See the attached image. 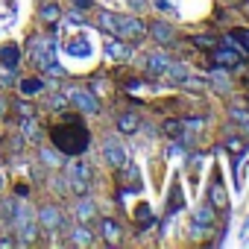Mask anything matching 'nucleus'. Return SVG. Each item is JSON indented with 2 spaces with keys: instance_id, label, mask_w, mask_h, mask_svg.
Returning a JSON list of instances; mask_svg holds the SVG:
<instances>
[{
  "instance_id": "f257e3e1",
  "label": "nucleus",
  "mask_w": 249,
  "mask_h": 249,
  "mask_svg": "<svg viewBox=\"0 0 249 249\" xmlns=\"http://www.w3.org/2000/svg\"><path fill=\"white\" fill-rule=\"evenodd\" d=\"M50 141L62 156H82L88 150L91 135L79 120H71V114H65V120L50 129Z\"/></svg>"
},
{
  "instance_id": "f03ea898",
  "label": "nucleus",
  "mask_w": 249,
  "mask_h": 249,
  "mask_svg": "<svg viewBox=\"0 0 249 249\" xmlns=\"http://www.w3.org/2000/svg\"><path fill=\"white\" fill-rule=\"evenodd\" d=\"M12 226H15L18 243H33V240H36V226H38V220H36V208H33L30 202H21V205L15 208V220H12Z\"/></svg>"
},
{
  "instance_id": "7ed1b4c3",
  "label": "nucleus",
  "mask_w": 249,
  "mask_h": 249,
  "mask_svg": "<svg viewBox=\"0 0 249 249\" xmlns=\"http://www.w3.org/2000/svg\"><path fill=\"white\" fill-rule=\"evenodd\" d=\"M65 185H68L71 194L85 196V194L91 191V167L82 164V161H71V164H65Z\"/></svg>"
},
{
  "instance_id": "20e7f679",
  "label": "nucleus",
  "mask_w": 249,
  "mask_h": 249,
  "mask_svg": "<svg viewBox=\"0 0 249 249\" xmlns=\"http://www.w3.org/2000/svg\"><path fill=\"white\" fill-rule=\"evenodd\" d=\"M120 41H141L144 36H147V24L141 21V18H135V15H129V18H117V33H114Z\"/></svg>"
},
{
  "instance_id": "39448f33",
  "label": "nucleus",
  "mask_w": 249,
  "mask_h": 249,
  "mask_svg": "<svg viewBox=\"0 0 249 249\" xmlns=\"http://www.w3.org/2000/svg\"><path fill=\"white\" fill-rule=\"evenodd\" d=\"M68 103H73L79 111H85V114H97L100 111V100H97V94L94 91H88V88H71L68 91Z\"/></svg>"
},
{
  "instance_id": "423d86ee",
  "label": "nucleus",
  "mask_w": 249,
  "mask_h": 249,
  "mask_svg": "<svg viewBox=\"0 0 249 249\" xmlns=\"http://www.w3.org/2000/svg\"><path fill=\"white\" fill-rule=\"evenodd\" d=\"M103 156H106V161H108L111 167H117V170L126 167V147H123L117 138H106V144H103Z\"/></svg>"
},
{
  "instance_id": "0eeeda50",
  "label": "nucleus",
  "mask_w": 249,
  "mask_h": 249,
  "mask_svg": "<svg viewBox=\"0 0 249 249\" xmlns=\"http://www.w3.org/2000/svg\"><path fill=\"white\" fill-rule=\"evenodd\" d=\"M36 220H38V226H41L44 231H56V229L62 226V208H59V205H41V208L36 211Z\"/></svg>"
},
{
  "instance_id": "6e6552de",
  "label": "nucleus",
  "mask_w": 249,
  "mask_h": 249,
  "mask_svg": "<svg viewBox=\"0 0 249 249\" xmlns=\"http://www.w3.org/2000/svg\"><path fill=\"white\" fill-rule=\"evenodd\" d=\"M208 205H214L217 211H229V196H226V188L220 179H211V185H208Z\"/></svg>"
},
{
  "instance_id": "1a4fd4ad",
  "label": "nucleus",
  "mask_w": 249,
  "mask_h": 249,
  "mask_svg": "<svg viewBox=\"0 0 249 249\" xmlns=\"http://www.w3.org/2000/svg\"><path fill=\"white\" fill-rule=\"evenodd\" d=\"M18 62H21V47L15 44V41H3V44H0V65H3L6 71L12 68H18Z\"/></svg>"
},
{
  "instance_id": "9d476101",
  "label": "nucleus",
  "mask_w": 249,
  "mask_h": 249,
  "mask_svg": "<svg viewBox=\"0 0 249 249\" xmlns=\"http://www.w3.org/2000/svg\"><path fill=\"white\" fill-rule=\"evenodd\" d=\"M147 33H150L159 44H170V41L176 38V27H173V24H167V21H153Z\"/></svg>"
},
{
  "instance_id": "9b49d317",
  "label": "nucleus",
  "mask_w": 249,
  "mask_h": 249,
  "mask_svg": "<svg viewBox=\"0 0 249 249\" xmlns=\"http://www.w3.org/2000/svg\"><path fill=\"white\" fill-rule=\"evenodd\" d=\"M214 65H220V68H240L243 59L234 53V47H217L214 50Z\"/></svg>"
},
{
  "instance_id": "f8f14e48",
  "label": "nucleus",
  "mask_w": 249,
  "mask_h": 249,
  "mask_svg": "<svg viewBox=\"0 0 249 249\" xmlns=\"http://www.w3.org/2000/svg\"><path fill=\"white\" fill-rule=\"evenodd\" d=\"M167 65H170L167 53H153V56L144 59V71H147V76H161V73L167 71Z\"/></svg>"
},
{
  "instance_id": "ddd939ff",
  "label": "nucleus",
  "mask_w": 249,
  "mask_h": 249,
  "mask_svg": "<svg viewBox=\"0 0 249 249\" xmlns=\"http://www.w3.org/2000/svg\"><path fill=\"white\" fill-rule=\"evenodd\" d=\"M94 214H97V202L85 194L79 202H73V217L79 220V223H88V220H94Z\"/></svg>"
},
{
  "instance_id": "4468645a",
  "label": "nucleus",
  "mask_w": 249,
  "mask_h": 249,
  "mask_svg": "<svg viewBox=\"0 0 249 249\" xmlns=\"http://www.w3.org/2000/svg\"><path fill=\"white\" fill-rule=\"evenodd\" d=\"M138 126H141V117H138L135 111H123V114L117 117V129H120L123 135H132V132H138Z\"/></svg>"
},
{
  "instance_id": "2eb2a0df",
  "label": "nucleus",
  "mask_w": 249,
  "mask_h": 249,
  "mask_svg": "<svg viewBox=\"0 0 249 249\" xmlns=\"http://www.w3.org/2000/svg\"><path fill=\"white\" fill-rule=\"evenodd\" d=\"M214 220H217V208L214 205H199L196 211H194V223L196 226H214Z\"/></svg>"
},
{
  "instance_id": "dca6fc26",
  "label": "nucleus",
  "mask_w": 249,
  "mask_h": 249,
  "mask_svg": "<svg viewBox=\"0 0 249 249\" xmlns=\"http://www.w3.org/2000/svg\"><path fill=\"white\" fill-rule=\"evenodd\" d=\"M97 27H100L103 33L114 36V33H117V15H114V12H106V9H100V12H97Z\"/></svg>"
},
{
  "instance_id": "f3484780",
  "label": "nucleus",
  "mask_w": 249,
  "mask_h": 249,
  "mask_svg": "<svg viewBox=\"0 0 249 249\" xmlns=\"http://www.w3.org/2000/svg\"><path fill=\"white\" fill-rule=\"evenodd\" d=\"M65 50H68L71 56H76V59H88V56H91V44H88V38H71Z\"/></svg>"
},
{
  "instance_id": "a211bd4d",
  "label": "nucleus",
  "mask_w": 249,
  "mask_h": 249,
  "mask_svg": "<svg viewBox=\"0 0 249 249\" xmlns=\"http://www.w3.org/2000/svg\"><path fill=\"white\" fill-rule=\"evenodd\" d=\"M38 15H41L44 21L56 24V21L62 18V9H59V3H56V0H44V3H41V9H38Z\"/></svg>"
},
{
  "instance_id": "6ab92c4d",
  "label": "nucleus",
  "mask_w": 249,
  "mask_h": 249,
  "mask_svg": "<svg viewBox=\"0 0 249 249\" xmlns=\"http://www.w3.org/2000/svg\"><path fill=\"white\" fill-rule=\"evenodd\" d=\"M106 47H108V50H106V53H108V59H129V47L123 44L117 36H114V38H111Z\"/></svg>"
},
{
  "instance_id": "aec40b11",
  "label": "nucleus",
  "mask_w": 249,
  "mask_h": 249,
  "mask_svg": "<svg viewBox=\"0 0 249 249\" xmlns=\"http://www.w3.org/2000/svg\"><path fill=\"white\" fill-rule=\"evenodd\" d=\"M173 82H185L188 76H191V71H188V65H182V62H170L167 65V71H164Z\"/></svg>"
},
{
  "instance_id": "412c9836",
  "label": "nucleus",
  "mask_w": 249,
  "mask_h": 249,
  "mask_svg": "<svg viewBox=\"0 0 249 249\" xmlns=\"http://www.w3.org/2000/svg\"><path fill=\"white\" fill-rule=\"evenodd\" d=\"M100 231H103V237H106V243H117L120 240V226L114 223V220H103V226H100Z\"/></svg>"
},
{
  "instance_id": "4be33fe9",
  "label": "nucleus",
  "mask_w": 249,
  "mask_h": 249,
  "mask_svg": "<svg viewBox=\"0 0 249 249\" xmlns=\"http://www.w3.org/2000/svg\"><path fill=\"white\" fill-rule=\"evenodd\" d=\"M94 240V234H91V229L82 223V226H76L73 231H71V243H76V246H88Z\"/></svg>"
},
{
  "instance_id": "5701e85b",
  "label": "nucleus",
  "mask_w": 249,
  "mask_h": 249,
  "mask_svg": "<svg viewBox=\"0 0 249 249\" xmlns=\"http://www.w3.org/2000/svg\"><path fill=\"white\" fill-rule=\"evenodd\" d=\"M15 208H18L15 199H3V202H0V223H3V226H12V220H15Z\"/></svg>"
},
{
  "instance_id": "b1692460",
  "label": "nucleus",
  "mask_w": 249,
  "mask_h": 249,
  "mask_svg": "<svg viewBox=\"0 0 249 249\" xmlns=\"http://www.w3.org/2000/svg\"><path fill=\"white\" fill-rule=\"evenodd\" d=\"M38 156H41V164H47V167H59V164H65V161H62V153H59V150L41 147V150H38Z\"/></svg>"
},
{
  "instance_id": "393cba45",
  "label": "nucleus",
  "mask_w": 249,
  "mask_h": 249,
  "mask_svg": "<svg viewBox=\"0 0 249 249\" xmlns=\"http://www.w3.org/2000/svg\"><path fill=\"white\" fill-rule=\"evenodd\" d=\"M185 205V199H182V188L179 185H173L170 188V202H167V214H176L179 208Z\"/></svg>"
},
{
  "instance_id": "a878e982",
  "label": "nucleus",
  "mask_w": 249,
  "mask_h": 249,
  "mask_svg": "<svg viewBox=\"0 0 249 249\" xmlns=\"http://www.w3.org/2000/svg\"><path fill=\"white\" fill-rule=\"evenodd\" d=\"M38 91H44V79H24V82H21V94H24V97L38 94Z\"/></svg>"
},
{
  "instance_id": "bb28decb",
  "label": "nucleus",
  "mask_w": 249,
  "mask_h": 249,
  "mask_svg": "<svg viewBox=\"0 0 249 249\" xmlns=\"http://www.w3.org/2000/svg\"><path fill=\"white\" fill-rule=\"evenodd\" d=\"M21 132H24V138H38V126H36V114H33V117H24V120H21Z\"/></svg>"
},
{
  "instance_id": "cd10ccee",
  "label": "nucleus",
  "mask_w": 249,
  "mask_h": 249,
  "mask_svg": "<svg viewBox=\"0 0 249 249\" xmlns=\"http://www.w3.org/2000/svg\"><path fill=\"white\" fill-rule=\"evenodd\" d=\"M231 120L237 123L240 129H249V111L246 108H231Z\"/></svg>"
},
{
  "instance_id": "c85d7f7f",
  "label": "nucleus",
  "mask_w": 249,
  "mask_h": 249,
  "mask_svg": "<svg viewBox=\"0 0 249 249\" xmlns=\"http://www.w3.org/2000/svg\"><path fill=\"white\" fill-rule=\"evenodd\" d=\"M182 129H185L182 120H167V123H164V132H170V135H176V138L182 135Z\"/></svg>"
},
{
  "instance_id": "c756f323",
  "label": "nucleus",
  "mask_w": 249,
  "mask_h": 249,
  "mask_svg": "<svg viewBox=\"0 0 249 249\" xmlns=\"http://www.w3.org/2000/svg\"><path fill=\"white\" fill-rule=\"evenodd\" d=\"M211 85H214L217 91H229V79H226V76H220V71H214V76H211Z\"/></svg>"
},
{
  "instance_id": "7c9ffc66",
  "label": "nucleus",
  "mask_w": 249,
  "mask_h": 249,
  "mask_svg": "<svg viewBox=\"0 0 249 249\" xmlns=\"http://www.w3.org/2000/svg\"><path fill=\"white\" fill-rule=\"evenodd\" d=\"M182 85H188V88H191V91H202V88H205V85H208V82H205V79H196V76H188V79H185V82H182Z\"/></svg>"
},
{
  "instance_id": "2f4dec72",
  "label": "nucleus",
  "mask_w": 249,
  "mask_h": 249,
  "mask_svg": "<svg viewBox=\"0 0 249 249\" xmlns=\"http://www.w3.org/2000/svg\"><path fill=\"white\" fill-rule=\"evenodd\" d=\"M194 44H199V47H217V41H214L211 36H196Z\"/></svg>"
},
{
  "instance_id": "473e14b6",
  "label": "nucleus",
  "mask_w": 249,
  "mask_h": 249,
  "mask_svg": "<svg viewBox=\"0 0 249 249\" xmlns=\"http://www.w3.org/2000/svg\"><path fill=\"white\" fill-rule=\"evenodd\" d=\"M65 103H68V94H53L50 97V108H62Z\"/></svg>"
},
{
  "instance_id": "72a5a7b5",
  "label": "nucleus",
  "mask_w": 249,
  "mask_h": 249,
  "mask_svg": "<svg viewBox=\"0 0 249 249\" xmlns=\"http://www.w3.org/2000/svg\"><path fill=\"white\" fill-rule=\"evenodd\" d=\"M226 147H229L231 153H243V150H246V144H243V141H237V138H231V141H229Z\"/></svg>"
},
{
  "instance_id": "f704fd0d",
  "label": "nucleus",
  "mask_w": 249,
  "mask_h": 249,
  "mask_svg": "<svg viewBox=\"0 0 249 249\" xmlns=\"http://www.w3.org/2000/svg\"><path fill=\"white\" fill-rule=\"evenodd\" d=\"M234 41H243L246 50H249V30H237V33H234Z\"/></svg>"
},
{
  "instance_id": "c9c22d12",
  "label": "nucleus",
  "mask_w": 249,
  "mask_h": 249,
  "mask_svg": "<svg viewBox=\"0 0 249 249\" xmlns=\"http://www.w3.org/2000/svg\"><path fill=\"white\" fill-rule=\"evenodd\" d=\"M6 111H9V100H6V94H0V120L6 117Z\"/></svg>"
},
{
  "instance_id": "e433bc0d",
  "label": "nucleus",
  "mask_w": 249,
  "mask_h": 249,
  "mask_svg": "<svg viewBox=\"0 0 249 249\" xmlns=\"http://www.w3.org/2000/svg\"><path fill=\"white\" fill-rule=\"evenodd\" d=\"M68 24H73V27H76V24H85V21H82V15H79V12H71V15H68Z\"/></svg>"
},
{
  "instance_id": "4c0bfd02",
  "label": "nucleus",
  "mask_w": 249,
  "mask_h": 249,
  "mask_svg": "<svg viewBox=\"0 0 249 249\" xmlns=\"http://www.w3.org/2000/svg\"><path fill=\"white\" fill-rule=\"evenodd\" d=\"M73 6H76V9H88V6H91V0H73Z\"/></svg>"
},
{
  "instance_id": "58836bf2",
  "label": "nucleus",
  "mask_w": 249,
  "mask_h": 249,
  "mask_svg": "<svg viewBox=\"0 0 249 249\" xmlns=\"http://www.w3.org/2000/svg\"><path fill=\"white\" fill-rule=\"evenodd\" d=\"M15 191H18V196H30V188H27V185H18Z\"/></svg>"
},
{
  "instance_id": "ea45409f",
  "label": "nucleus",
  "mask_w": 249,
  "mask_h": 249,
  "mask_svg": "<svg viewBox=\"0 0 249 249\" xmlns=\"http://www.w3.org/2000/svg\"><path fill=\"white\" fill-rule=\"evenodd\" d=\"M147 3H144V0H132V9H144Z\"/></svg>"
},
{
  "instance_id": "a19ab883",
  "label": "nucleus",
  "mask_w": 249,
  "mask_h": 249,
  "mask_svg": "<svg viewBox=\"0 0 249 249\" xmlns=\"http://www.w3.org/2000/svg\"><path fill=\"white\" fill-rule=\"evenodd\" d=\"M243 231H249V217H246V223H243V229H240V234H243Z\"/></svg>"
},
{
  "instance_id": "79ce46f5",
  "label": "nucleus",
  "mask_w": 249,
  "mask_h": 249,
  "mask_svg": "<svg viewBox=\"0 0 249 249\" xmlns=\"http://www.w3.org/2000/svg\"><path fill=\"white\" fill-rule=\"evenodd\" d=\"M3 185H6V176H3V173H0V191H3Z\"/></svg>"
}]
</instances>
